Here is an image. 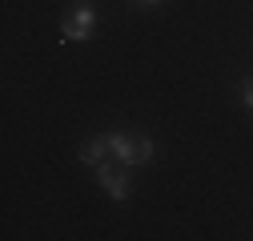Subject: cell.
<instances>
[{
	"mask_svg": "<svg viewBox=\"0 0 253 241\" xmlns=\"http://www.w3.org/2000/svg\"><path fill=\"white\" fill-rule=\"evenodd\" d=\"M97 181L109 189L113 201H129V181H125V173H117L113 161H101V165H97Z\"/></svg>",
	"mask_w": 253,
	"mask_h": 241,
	"instance_id": "3",
	"label": "cell"
},
{
	"mask_svg": "<svg viewBox=\"0 0 253 241\" xmlns=\"http://www.w3.org/2000/svg\"><path fill=\"white\" fill-rule=\"evenodd\" d=\"M105 153H109V133H105V137H97V141H88V145H81V161H84V165H92V169L105 161Z\"/></svg>",
	"mask_w": 253,
	"mask_h": 241,
	"instance_id": "4",
	"label": "cell"
},
{
	"mask_svg": "<svg viewBox=\"0 0 253 241\" xmlns=\"http://www.w3.org/2000/svg\"><path fill=\"white\" fill-rule=\"evenodd\" d=\"M109 153L125 165V169H133V165H145L153 161V137H141V133H109Z\"/></svg>",
	"mask_w": 253,
	"mask_h": 241,
	"instance_id": "1",
	"label": "cell"
},
{
	"mask_svg": "<svg viewBox=\"0 0 253 241\" xmlns=\"http://www.w3.org/2000/svg\"><path fill=\"white\" fill-rule=\"evenodd\" d=\"M92 28H97V12H92L88 4H77L73 16L60 20V40H88Z\"/></svg>",
	"mask_w": 253,
	"mask_h": 241,
	"instance_id": "2",
	"label": "cell"
},
{
	"mask_svg": "<svg viewBox=\"0 0 253 241\" xmlns=\"http://www.w3.org/2000/svg\"><path fill=\"white\" fill-rule=\"evenodd\" d=\"M241 101L253 109V77H249V80H241Z\"/></svg>",
	"mask_w": 253,
	"mask_h": 241,
	"instance_id": "5",
	"label": "cell"
},
{
	"mask_svg": "<svg viewBox=\"0 0 253 241\" xmlns=\"http://www.w3.org/2000/svg\"><path fill=\"white\" fill-rule=\"evenodd\" d=\"M141 4H161V0H141Z\"/></svg>",
	"mask_w": 253,
	"mask_h": 241,
	"instance_id": "6",
	"label": "cell"
},
{
	"mask_svg": "<svg viewBox=\"0 0 253 241\" xmlns=\"http://www.w3.org/2000/svg\"><path fill=\"white\" fill-rule=\"evenodd\" d=\"M81 4H84V0H81Z\"/></svg>",
	"mask_w": 253,
	"mask_h": 241,
	"instance_id": "7",
	"label": "cell"
}]
</instances>
